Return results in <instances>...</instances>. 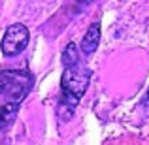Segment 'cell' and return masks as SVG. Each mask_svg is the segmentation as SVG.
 <instances>
[{"label": "cell", "mask_w": 149, "mask_h": 145, "mask_svg": "<svg viewBox=\"0 0 149 145\" xmlns=\"http://www.w3.org/2000/svg\"><path fill=\"white\" fill-rule=\"evenodd\" d=\"M79 104V98L74 96V94H68V92H62L61 98H58V104H57V117L61 121H70L76 113V108Z\"/></svg>", "instance_id": "5b68a950"}, {"label": "cell", "mask_w": 149, "mask_h": 145, "mask_svg": "<svg viewBox=\"0 0 149 145\" xmlns=\"http://www.w3.org/2000/svg\"><path fill=\"white\" fill-rule=\"evenodd\" d=\"M143 102H149V91H147V96L143 98Z\"/></svg>", "instance_id": "ba28073f"}, {"label": "cell", "mask_w": 149, "mask_h": 145, "mask_svg": "<svg viewBox=\"0 0 149 145\" xmlns=\"http://www.w3.org/2000/svg\"><path fill=\"white\" fill-rule=\"evenodd\" d=\"M17 109H19V104H15V102H8L0 108V132L8 124L13 123V119L17 117Z\"/></svg>", "instance_id": "8992f818"}, {"label": "cell", "mask_w": 149, "mask_h": 145, "mask_svg": "<svg viewBox=\"0 0 149 145\" xmlns=\"http://www.w3.org/2000/svg\"><path fill=\"white\" fill-rule=\"evenodd\" d=\"M100 36H102V30H100V23L95 21L91 26L87 28L83 40H81V53L83 55H93L96 49H98V44H100Z\"/></svg>", "instance_id": "277c9868"}, {"label": "cell", "mask_w": 149, "mask_h": 145, "mask_svg": "<svg viewBox=\"0 0 149 145\" xmlns=\"http://www.w3.org/2000/svg\"><path fill=\"white\" fill-rule=\"evenodd\" d=\"M30 40V32L23 23H13L6 28L2 38V44H0V49H2L4 57H17L19 53L26 49Z\"/></svg>", "instance_id": "3957f363"}, {"label": "cell", "mask_w": 149, "mask_h": 145, "mask_svg": "<svg viewBox=\"0 0 149 145\" xmlns=\"http://www.w3.org/2000/svg\"><path fill=\"white\" fill-rule=\"evenodd\" d=\"M89 83H91V70L85 64H76L70 66V68H64L61 77V89L62 92H68V94H74L81 100V96L87 92Z\"/></svg>", "instance_id": "7a4b0ae2"}, {"label": "cell", "mask_w": 149, "mask_h": 145, "mask_svg": "<svg viewBox=\"0 0 149 145\" xmlns=\"http://www.w3.org/2000/svg\"><path fill=\"white\" fill-rule=\"evenodd\" d=\"M62 64H64V68H70V66H76L79 64V49H77V45L74 44H68L64 49H62V57H61Z\"/></svg>", "instance_id": "52a82bcc"}, {"label": "cell", "mask_w": 149, "mask_h": 145, "mask_svg": "<svg viewBox=\"0 0 149 145\" xmlns=\"http://www.w3.org/2000/svg\"><path fill=\"white\" fill-rule=\"evenodd\" d=\"M32 76L26 70H4L0 72V94H6L10 102H19L23 100L29 91L32 89Z\"/></svg>", "instance_id": "6da1fadb"}]
</instances>
